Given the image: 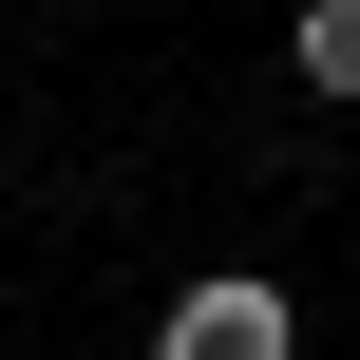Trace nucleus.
I'll list each match as a JSON object with an SVG mask.
<instances>
[{
  "mask_svg": "<svg viewBox=\"0 0 360 360\" xmlns=\"http://www.w3.org/2000/svg\"><path fill=\"white\" fill-rule=\"evenodd\" d=\"M304 323H285V285L266 266H209V285H171V323H152V360H285Z\"/></svg>",
  "mask_w": 360,
  "mask_h": 360,
  "instance_id": "obj_1",
  "label": "nucleus"
},
{
  "mask_svg": "<svg viewBox=\"0 0 360 360\" xmlns=\"http://www.w3.org/2000/svg\"><path fill=\"white\" fill-rule=\"evenodd\" d=\"M285 76H304V95H360V0H304V19H285Z\"/></svg>",
  "mask_w": 360,
  "mask_h": 360,
  "instance_id": "obj_2",
  "label": "nucleus"
}]
</instances>
